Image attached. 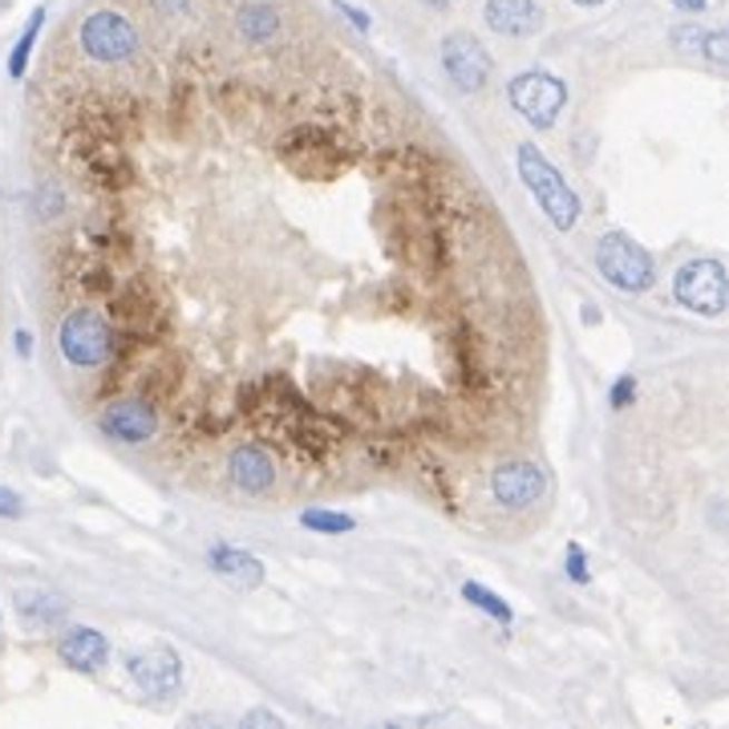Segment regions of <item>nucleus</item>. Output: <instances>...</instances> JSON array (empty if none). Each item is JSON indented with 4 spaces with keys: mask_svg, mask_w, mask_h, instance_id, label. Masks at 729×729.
Listing matches in <instances>:
<instances>
[{
    "mask_svg": "<svg viewBox=\"0 0 729 729\" xmlns=\"http://www.w3.org/2000/svg\"><path fill=\"white\" fill-rule=\"evenodd\" d=\"M150 4H155L162 17H179V12L187 9V0H150Z\"/></svg>",
    "mask_w": 729,
    "mask_h": 729,
    "instance_id": "24",
    "label": "nucleus"
},
{
    "mask_svg": "<svg viewBox=\"0 0 729 729\" xmlns=\"http://www.w3.org/2000/svg\"><path fill=\"white\" fill-rule=\"evenodd\" d=\"M677 9H684V12H701L709 4V0H673Z\"/></svg>",
    "mask_w": 729,
    "mask_h": 729,
    "instance_id": "28",
    "label": "nucleus"
},
{
    "mask_svg": "<svg viewBox=\"0 0 729 729\" xmlns=\"http://www.w3.org/2000/svg\"><path fill=\"white\" fill-rule=\"evenodd\" d=\"M78 41H81V53L90 57V61H98V66H126V61H135L138 46H142L130 17H122V12L114 9L90 12L78 24Z\"/></svg>",
    "mask_w": 729,
    "mask_h": 729,
    "instance_id": "3",
    "label": "nucleus"
},
{
    "mask_svg": "<svg viewBox=\"0 0 729 729\" xmlns=\"http://www.w3.org/2000/svg\"><path fill=\"white\" fill-rule=\"evenodd\" d=\"M57 345H61V357L73 365V370H98L114 357V325L98 308H69L61 328H57Z\"/></svg>",
    "mask_w": 729,
    "mask_h": 729,
    "instance_id": "1",
    "label": "nucleus"
},
{
    "mask_svg": "<svg viewBox=\"0 0 729 729\" xmlns=\"http://www.w3.org/2000/svg\"><path fill=\"white\" fill-rule=\"evenodd\" d=\"M231 483L244 494H268L276 486V462L264 446L256 442H244V446L231 450Z\"/></svg>",
    "mask_w": 729,
    "mask_h": 729,
    "instance_id": "11",
    "label": "nucleus"
},
{
    "mask_svg": "<svg viewBox=\"0 0 729 729\" xmlns=\"http://www.w3.org/2000/svg\"><path fill=\"white\" fill-rule=\"evenodd\" d=\"M98 426L106 437H118V442H150L158 430V414L150 402H106L98 414Z\"/></svg>",
    "mask_w": 729,
    "mask_h": 729,
    "instance_id": "10",
    "label": "nucleus"
},
{
    "mask_svg": "<svg viewBox=\"0 0 729 729\" xmlns=\"http://www.w3.org/2000/svg\"><path fill=\"white\" fill-rule=\"evenodd\" d=\"M595 264L612 288L620 292H644L652 284V259L640 244H632L624 231H608L595 247Z\"/></svg>",
    "mask_w": 729,
    "mask_h": 729,
    "instance_id": "4",
    "label": "nucleus"
},
{
    "mask_svg": "<svg viewBox=\"0 0 729 729\" xmlns=\"http://www.w3.org/2000/svg\"><path fill=\"white\" fill-rule=\"evenodd\" d=\"M563 101H568V86L560 78H551L543 69H531V73H519L511 81V106H515L531 126H551L560 118Z\"/></svg>",
    "mask_w": 729,
    "mask_h": 729,
    "instance_id": "6",
    "label": "nucleus"
},
{
    "mask_svg": "<svg viewBox=\"0 0 729 729\" xmlns=\"http://www.w3.org/2000/svg\"><path fill=\"white\" fill-rule=\"evenodd\" d=\"M677 301L693 313L721 316L726 313V264L721 259H693L677 272Z\"/></svg>",
    "mask_w": 729,
    "mask_h": 729,
    "instance_id": "5",
    "label": "nucleus"
},
{
    "mask_svg": "<svg viewBox=\"0 0 729 729\" xmlns=\"http://www.w3.org/2000/svg\"><path fill=\"white\" fill-rule=\"evenodd\" d=\"M442 69L462 90H483L486 78H491V57L471 33H450L442 41Z\"/></svg>",
    "mask_w": 729,
    "mask_h": 729,
    "instance_id": "8",
    "label": "nucleus"
},
{
    "mask_svg": "<svg viewBox=\"0 0 729 729\" xmlns=\"http://www.w3.org/2000/svg\"><path fill=\"white\" fill-rule=\"evenodd\" d=\"M568 572H572V580H580V583H588V568H583V551L575 548H568Z\"/></svg>",
    "mask_w": 729,
    "mask_h": 729,
    "instance_id": "23",
    "label": "nucleus"
},
{
    "mask_svg": "<svg viewBox=\"0 0 729 729\" xmlns=\"http://www.w3.org/2000/svg\"><path fill=\"white\" fill-rule=\"evenodd\" d=\"M12 604H17V617H21L24 629L33 632H49L66 620V600L53 592H41V588H21L12 595Z\"/></svg>",
    "mask_w": 729,
    "mask_h": 729,
    "instance_id": "13",
    "label": "nucleus"
},
{
    "mask_svg": "<svg viewBox=\"0 0 729 729\" xmlns=\"http://www.w3.org/2000/svg\"><path fill=\"white\" fill-rule=\"evenodd\" d=\"M575 4H600V0H575Z\"/></svg>",
    "mask_w": 729,
    "mask_h": 729,
    "instance_id": "29",
    "label": "nucleus"
},
{
    "mask_svg": "<svg viewBox=\"0 0 729 729\" xmlns=\"http://www.w3.org/2000/svg\"><path fill=\"white\" fill-rule=\"evenodd\" d=\"M301 523L304 528H313V531H353V519L348 515H333V511H304L301 515Z\"/></svg>",
    "mask_w": 729,
    "mask_h": 729,
    "instance_id": "19",
    "label": "nucleus"
},
{
    "mask_svg": "<svg viewBox=\"0 0 729 729\" xmlns=\"http://www.w3.org/2000/svg\"><path fill=\"white\" fill-rule=\"evenodd\" d=\"M632 397H637V382H632V373H624V377L612 385V405H617V410H629Z\"/></svg>",
    "mask_w": 729,
    "mask_h": 729,
    "instance_id": "21",
    "label": "nucleus"
},
{
    "mask_svg": "<svg viewBox=\"0 0 729 729\" xmlns=\"http://www.w3.org/2000/svg\"><path fill=\"white\" fill-rule=\"evenodd\" d=\"M462 595H466V600H471L474 608H483V612H491L494 620H503V624H511V608H506L503 600H499V595H494V592H486L483 583H466V588H462Z\"/></svg>",
    "mask_w": 729,
    "mask_h": 729,
    "instance_id": "18",
    "label": "nucleus"
},
{
    "mask_svg": "<svg viewBox=\"0 0 729 729\" xmlns=\"http://www.w3.org/2000/svg\"><path fill=\"white\" fill-rule=\"evenodd\" d=\"M17 353H21V357H29V353H33V337H29V333H17Z\"/></svg>",
    "mask_w": 729,
    "mask_h": 729,
    "instance_id": "27",
    "label": "nucleus"
},
{
    "mask_svg": "<svg viewBox=\"0 0 729 729\" xmlns=\"http://www.w3.org/2000/svg\"><path fill=\"white\" fill-rule=\"evenodd\" d=\"M41 21H46V9H33V17H29V24H24L21 41H17V49L9 53V78L21 81L24 78V66H29V53H33L37 46V33H41Z\"/></svg>",
    "mask_w": 729,
    "mask_h": 729,
    "instance_id": "17",
    "label": "nucleus"
},
{
    "mask_svg": "<svg viewBox=\"0 0 729 729\" xmlns=\"http://www.w3.org/2000/svg\"><path fill=\"white\" fill-rule=\"evenodd\" d=\"M701 53L709 57V61H726L729 57V41L721 29H713V33H706V41H701Z\"/></svg>",
    "mask_w": 729,
    "mask_h": 729,
    "instance_id": "20",
    "label": "nucleus"
},
{
    "mask_svg": "<svg viewBox=\"0 0 729 729\" xmlns=\"http://www.w3.org/2000/svg\"><path fill=\"white\" fill-rule=\"evenodd\" d=\"M426 4H450V0H426Z\"/></svg>",
    "mask_w": 729,
    "mask_h": 729,
    "instance_id": "30",
    "label": "nucleus"
},
{
    "mask_svg": "<svg viewBox=\"0 0 729 729\" xmlns=\"http://www.w3.org/2000/svg\"><path fill=\"white\" fill-rule=\"evenodd\" d=\"M519 175H523V183L531 187L539 207L548 211V219L560 227V231H572V227L580 224V199H575V191L568 187V179L528 142L519 146Z\"/></svg>",
    "mask_w": 729,
    "mask_h": 729,
    "instance_id": "2",
    "label": "nucleus"
},
{
    "mask_svg": "<svg viewBox=\"0 0 729 729\" xmlns=\"http://www.w3.org/2000/svg\"><path fill=\"white\" fill-rule=\"evenodd\" d=\"M207 563H211L219 575H227L231 583H244V588H256V583L264 580V563H259L256 555H247L244 548H231V543H211Z\"/></svg>",
    "mask_w": 729,
    "mask_h": 729,
    "instance_id": "15",
    "label": "nucleus"
},
{
    "mask_svg": "<svg viewBox=\"0 0 729 729\" xmlns=\"http://www.w3.org/2000/svg\"><path fill=\"white\" fill-rule=\"evenodd\" d=\"M486 24L503 37H531L543 24L535 0H486Z\"/></svg>",
    "mask_w": 729,
    "mask_h": 729,
    "instance_id": "12",
    "label": "nucleus"
},
{
    "mask_svg": "<svg viewBox=\"0 0 729 729\" xmlns=\"http://www.w3.org/2000/svg\"><path fill=\"white\" fill-rule=\"evenodd\" d=\"M24 506H21V494L9 491V486H0V519H21Z\"/></svg>",
    "mask_w": 729,
    "mask_h": 729,
    "instance_id": "22",
    "label": "nucleus"
},
{
    "mask_svg": "<svg viewBox=\"0 0 729 729\" xmlns=\"http://www.w3.org/2000/svg\"><path fill=\"white\" fill-rule=\"evenodd\" d=\"M126 669L135 677V684L150 697H175L183 684V664L170 649H146L126 657Z\"/></svg>",
    "mask_w": 729,
    "mask_h": 729,
    "instance_id": "9",
    "label": "nucleus"
},
{
    "mask_svg": "<svg viewBox=\"0 0 729 729\" xmlns=\"http://www.w3.org/2000/svg\"><path fill=\"white\" fill-rule=\"evenodd\" d=\"M57 657H61L69 669H86V673H93V669L106 664L110 644H106V637H101L98 629H69L66 637L57 640Z\"/></svg>",
    "mask_w": 729,
    "mask_h": 729,
    "instance_id": "14",
    "label": "nucleus"
},
{
    "mask_svg": "<svg viewBox=\"0 0 729 729\" xmlns=\"http://www.w3.org/2000/svg\"><path fill=\"white\" fill-rule=\"evenodd\" d=\"M337 4H341V0H337ZM341 12H345V17H348V21H353V24H357V29H370V21H365V12L348 9V4H341Z\"/></svg>",
    "mask_w": 729,
    "mask_h": 729,
    "instance_id": "25",
    "label": "nucleus"
},
{
    "mask_svg": "<svg viewBox=\"0 0 729 729\" xmlns=\"http://www.w3.org/2000/svg\"><path fill=\"white\" fill-rule=\"evenodd\" d=\"M247 726H280V718H276V713H252Z\"/></svg>",
    "mask_w": 729,
    "mask_h": 729,
    "instance_id": "26",
    "label": "nucleus"
},
{
    "mask_svg": "<svg viewBox=\"0 0 729 729\" xmlns=\"http://www.w3.org/2000/svg\"><path fill=\"white\" fill-rule=\"evenodd\" d=\"M543 491H548V479H543V471H539L535 462H499L491 471V499L499 506H506V511H523V506L539 503L543 499Z\"/></svg>",
    "mask_w": 729,
    "mask_h": 729,
    "instance_id": "7",
    "label": "nucleus"
},
{
    "mask_svg": "<svg viewBox=\"0 0 729 729\" xmlns=\"http://www.w3.org/2000/svg\"><path fill=\"white\" fill-rule=\"evenodd\" d=\"M236 29L247 46H268L280 33V12L272 9V4H244L236 17Z\"/></svg>",
    "mask_w": 729,
    "mask_h": 729,
    "instance_id": "16",
    "label": "nucleus"
}]
</instances>
